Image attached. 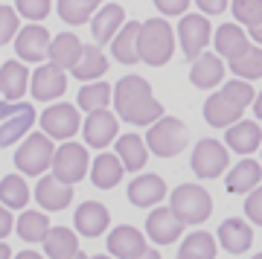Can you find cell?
<instances>
[{
	"mask_svg": "<svg viewBox=\"0 0 262 259\" xmlns=\"http://www.w3.org/2000/svg\"><path fill=\"white\" fill-rule=\"evenodd\" d=\"M117 117L128 125H151L163 117V105L151 96V84L140 76H122L114 88Z\"/></svg>",
	"mask_w": 262,
	"mask_h": 259,
	"instance_id": "6da1fadb",
	"label": "cell"
},
{
	"mask_svg": "<svg viewBox=\"0 0 262 259\" xmlns=\"http://www.w3.org/2000/svg\"><path fill=\"white\" fill-rule=\"evenodd\" d=\"M137 53L140 61L151 67H163L175 53V32L163 18H149L140 24V35H137Z\"/></svg>",
	"mask_w": 262,
	"mask_h": 259,
	"instance_id": "7a4b0ae2",
	"label": "cell"
},
{
	"mask_svg": "<svg viewBox=\"0 0 262 259\" xmlns=\"http://www.w3.org/2000/svg\"><path fill=\"white\" fill-rule=\"evenodd\" d=\"M172 213L184 224H201L213 213V198H210L207 189H201L195 184H181L172 192Z\"/></svg>",
	"mask_w": 262,
	"mask_h": 259,
	"instance_id": "3957f363",
	"label": "cell"
},
{
	"mask_svg": "<svg viewBox=\"0 0 262 259\" xmlns=\"http://www.w3.org/2000/svg\"><path fill=\"white\" fill-rule=\"evenodd\" d=\"M146 146L158 158H175L181 148L187 146V128H184V122L175 120V117L155 120L149 125V134H146Z\"/></svg>",
	"mask_w": 262,
	"mask_h": 259,
	"instance_id": "277c9868",
	"label": "cell"
},
{
	"mask_svg": "<svg viewBox=\"0 0 262 259\" xmlns=\"http://www.w3.org/2000/svg\"><path fill=\"white\" fill-rule=\"evenodd\" d=\"M53 155H56V146H53V137H47L44 131L38 134H29L20 148L15 152V166L24 172V175H41L47 172V166L53 163Z\"/></svg>",
	"mask_w": 262,
	"mask_h": 259,
	"instance_id": "5b68a950",
	"label": "cell"
},
{
	"mask_svg": "<svg viewBox=\"0 0 262 259\" xmlns=\"http://www.w3.org/2000/svg\"><path fill=\"white\" fill-rule=\"evenodd\" d=\"M35 122V108L29 102H0V146L18 143Z\"/></svg>",
	"mask_w": 262,
	"mask_h": 259,
	"instance_id": "8992f818",
	"label": "cell"
},
{
	"mask_svg": "<svg viewBox=\"0 0 262 259\" xmlns=\"http://www.w3.org/2000/svg\"><path fill=\"white\" fill-rule=\"evenodd\" d=\"M88 163H91V160H88V148L73 143V140H67V143H61V146L56 148L50 166H53V175L73 186L88 175Z\"/></svg>",
	"mask_w": 262,
	"mask_h": 259,
	"instance_id": "52a82bcc",
	"label": "cell"
},
{
	"mask_svg": "<svg viewBox=\"0 0 262 259\" xmlns=\"http://www.w3.org/2000/svg\"><path fill=\"white\" fill-rule=\"evenodd\" d=\"M41 128L53 140H70L82 128V120H79V111L70 102H58V105H50L47 111L41 114Z\"/></svg>",
	"mask_w": 262,
	"mask_h": 259,
	"instance_id": "ba28073f",
	"label": "cell"
},
{
	"mask_svg": "<svg viewBox=\"0 0 262 259\" xmlns=\"http://www.w3.org/2000/svg\"><path fill=\"white\" fill-rule=\"evenodd\" d=\"M227 148L219 143V140H201L195 148H192V172L198 178H219L227 169Z\"/></svg>",
	"mask_w": 262,
	"mask_h": 259,
	"instance_id": "9c48e42d",
	"label": "cell"
},
{
	"mask_svg": "<svg viewBox=\"0 0 262 259\" xmlns=\"http://www.w3.org/2000/svg\"><path fill=\"white\" fill-rule=\"evenodd\" d=\"M210 20L204 15H184L178 24V38H181V50L187 58L201 56V50L210 44Z\"/></svg>",
	"mask_w": 262,
	"mask_h": 259,
	"instance_id": "30bf717a",
	"label": "cell"
},
{
	"mask_svg": "<svg viewBox=\"0 0 262 259\" xmlns=\"http://www.w3.org/2000/svg\"><path fill=\"white\" fill-rule=\"evenodd\" d=\"M29 91L38 102H50V99H58L61 93L67 91V76L61 67H56L53 61L50 64H41L35 73L29 76Z\"/></svg>",
	"mask_w": 262,
	"mask_h": 259,
	"instance_id": "8fae6325",
	"label": "cell"
},
{
	"mask_svg": "<svg viewBox=\"0 0 262 259\" xmlns=\"http://www.w3.org/2000/svg\"><path fill=\"white\" fill-rule=\"evenodd\" d=\"M50 32L44 27H24L18 29V35H15V50H18L20 61H44L50 56Z\"/></svg>",
	"mask_w": 262,
	"mask_h": 259,
	"instance_id": "7c38bea8",
	"label": "cell"
},
{
	"mask_svg": "<svg viewBox=\"0 0 262 259\" xmlns=\"http://www.w3.org/2000/svg\"><path fill=\"white\" fill-rule=\"evenodd\" d=\"M82 134H84V143L94 146V148L111 146V140L117 137V117H114L108 108L91 111L88 114V120L82 122Z\"/></svg>",
	"mask_w": 262,
	"mask_h": 259,
	"instance_id": "4fadbf2b",
	"label": "cell"
},
{
	"mask_svg": "<svg viewBox=\"0 0 262 259\" xmlns=\"http://www.w3.org/2000/svg\"><path fill=\"white\" fill-rule=\"evenodd\" d=\"M181 230H184V222L172 213V207H158L151 210L149 219H146V233L155 245H169V242H178Z\"/></svg>",
	"mask_w": 262,
	"mask_h": 259,
	"instance_id": "5bb4252c",
	"label": "cell"
},
{
	"mask_svg": "<svg viewBox=\"0 0 262 259\" xmlns=\"http://www.w3.org/2000/svg\"><path fill=\"white\" fill-rule=\"evenodd\" d=\"M108 250L117 259H134L146 250V236L131 224H120L108 233Z\"/></svg>",
	"mask_w": 262,
	"mask_h": 259,
	"instance_id": "9a60e30c",
	"label": "cell"
},
{
	"mask_svg": "<svg viewBox=\"0 0 262 259\" xmlns=\"http://www.w3.org/2000/svg\"><path fill=\"white\" fill-rule=\"evenodd\" d=\"M166 195V184L160 175H137L128 184V201L134 207H155L158 201H163Z\"/></svg>",
	"mask_w": 262,
	"mask_h": 259,
	"instance_id": "2e32d148",
	"label": "cell"
},
{
	"mask_svg": "<svg viewBox=\"0 0 262 259\" xmlns=\"http://www.w3.org/2000/svg\"><path fill=\"white\" fill-rule=\"evenodd\" d=\"M108 222H111V215L105 210V204H99V201H84L76 210V230L82 236H91V239L102 236L108 230Z\"/></svg>",
	"mask_w": 262,
	"mask_h": 259,
	"instance_id": "e0dca14e",
	"label": "cell"
},
{
	"mask_svg": "<svg viewBox=\"0 0 262 259\" xmlns=\"http://www.w3.org/2000/svg\"><path fill=\"white\" fill-rule=\"evenodd\" d=\"M125 24V9L120 3H108L94 15V27H91V35H94L96 44H111V38L120 32V27Z\"/></svg>",
	"mask_w": 262,
	"mask_h": 259,
	"instance_id": "ac0fdd59",
	"label": "cell"
},
{
	"mask_svg": "<svg viewBox=\"0 0 262 259\" xmlns=\"http://www.w3.org/2000/svg\"><path fill=\"white\" fill-rule=\"evenodd\" d=\"M35 198L44 210H64L67 204H70V198H73V189H70V184H64L61 178L47 175V178L38 181Z\"/></svg>",
	"mask_w": 262,
	"mask_h": 259,
	"instance_id": "d6986e66",
	"label": "cell"
},
{
	"mask_svg": "<svg viewBox=\"0 0 262 259\" xmlns=\"http://www.w3.org/2000/svg\"><path fill=\"white\" fill-rule=\"evenodd\" d=\"M29 88V70L24 67V61H3L0 64V93L6 96V99L18 102L24 99V93Z\"/></svg>",
	"mask_w": 262,
	"mask_h": 259,
	"instance_id": "ffe728a7",
	"label": "cell"
},
{
	"mask_svg": "<svg viewBox=\"0 0 262 259\" xmlns=\"http://www.w3.org/2000/svg\"><path fill=\"white\" fill-rule=\"evenodd\" d=\"M227 146L239 152V155H251L262 146V128L256 120H239L233 125H227Z\"/></svg>",
	"mask_w": 262,
	"mask_h": 259,
	"instance_id": "44dd1931",
	"label": "cell"
},
{
	"mask_svg": "<svg viewBox=\"0 0 262 259\" xmlns=\"http://www.w3.org/2000/svg\"><path fill=\"white\" fill-rule=\"evenodd\" d=\"M189 79L195 88L201 91H210L225 79V64L219 56H210V53H201V56L192 58V70H189Z\"/></svg>",
	"mask_w": 262,
	"mask_h": 259,
	"instance_id": "7402d4cb",
	"label": "cell"
},
{
	"mask_svg": "<svg viewBox=\"0 0 262 259\" xmlns=\"http://www.w3.org/2000/svg\"><path fill=\"white\" fill-rule=\"evenodd\" d=\"M82 41L73 35V32H61V35H56L53 41H50V61L56 67H61V70H73L76 61H79V56H82Z\"/></svg>",
	"mask_w": 262,
	"mask_h": 259,
	"instance_id": "603a6c76",
	"label": "cell"
},
{
	"mask_svg": "<svg viewBox=\"0 0 262 259\" xmlns=\"http://www.w3.org/2000/svg\"><path fill=\"white\" fill-rule=\"evenodd\" d=\"M117 158L122 160L125 172H140L149 160V146L146 140H140V134H122L117 140Z\"/></svg>",
	"mask_w": 262,
	"mask_h": 259,
	"instance_id": "cb8c5ba5",
	"label": "cell"
},
{
	"mask_svg": "<svg viewBox=\"0 0 262 259\" xmlns=\"http://www.w3.org/2000/svg\"><path fill=\"white\" fill-rule=\"evenodd\" d=\"M137 35H140V24L137 20H128V24H122L120 32L111 38V53L117 61L122 64H134V61H140V53H137Z\"/></svg>",
	"mask_w": 262,
	"mask_h": 259,
	"instance_id": "d4e9b609",
	"label": "cell"
},
{
	"mask_svg": "<svg viewBox=\"0 0 262 259\" xmlns=\"http://www.w3.org/2000/svg\"><path fill=\"white\" fill-rule=\"evenodd\" d=\"M239 117H242V108H236L222 91L213 93V96L204 102V120L210 122V125H215V128H227V125L239 122Z\"/></svg>",
	"mask_w": 262,
	"mask_h": 259,
	"instance_id": "484cf974",
	"label": "cell"
},
{
	"mask_svg": "<svg viewBox=\"0 0 262 259\" xmlns=\"http://www.w3.org/2000/svg\"><path fill=\"white\" fill-rule=\"evenodd\" d=\"M219 242H222V248H225L227 253H245L253 242L251 224L242 222V219H227V222L219 227Z\"/></svg>",
	"mask_w": 262,
	"mask_h": 259,
	"instance_id": "4316f807",
	"label": "cell"
},
{
	"mask_svg": "<svg viewBox=\"0 0 262 259\" xmlns=\"http://www.w3.org/2000/svg\"><path fill=\"white\" fill-rule=\"evenodd\" d=\"M215 50H219V56H225L227 61L236 56H242L245 50H248V35H245V29L239 24H222V27L215 29Z\"/></svg>",
	"mask_w": 262,
	"mask_h": 259,
	"instance_id": "83f0119b",
	"label": "cell"
},
{
	"mask_svg": "<svg viewBox=\"0 0 262 259\" xmlns=\"http://www.w3.org/2000/svg\"><path fill=\"white\" fill-rule=\"evenodd\" d=\"M122 172H125L122 160L117 158V155H111V152H102V155L94 160L91 181H94V186H99V189H111V186H117L122 181Z\"/></svg>",
	"mask_w": 262,
	"mask_h": 259,
	"instance_id": "f1b7e54d",
	"label": "cell"
},
{
	"mask_svg": "<svg viewBox=\"0 0 262 259\" xmlns=\"http://www.w3.org/2000/svg\"><path fill=\"white\" fill-rule=\"evenodd\" d=\"M105 70H108V58H105V53L99 50V47H94V44H84L82 56H79V61H76V67H73V76L76 79H82V82H94V79L105 76Z\"/></svg>",
	"mask_w": 262,
	"mask_h": 259,
	"instance_id": "f546056e",
	"label": "cell"
},
{
	"mask_svg": "<svg viewBox=\"0 0 262 259\" xmlns=\"http://www.w3.org/2000/svg\"><path fill=\"white\" fill-rule=\"evenodd\" d=\"M44 248H47L50 259H64L79 250V239L70 227H50L44 236Z\"/></svg>",
	"mask_w": 262,
	"mask_h": 259,
	"instance_id": "4dcf8cb0",
	"label": "cell"
},
{
	"mask_svg": "<svg viewBox=\"0 0 262 259\" xmlns=\"http://www.w3.org/2000/svg\"><path fill=\"white\" fill-rule=\"evenodd\" d=\"M262 181V166L256 160H242V163H236L233 172L227 175V189L230 192H251L253 186Z\"/></svg>",
	"mask_w": 262,
	"mask_h": 259,
	"instance_id": "1f68e13d",
	"label": "cell"
},
{
	"mask_svg": "<svg viewBox=\"0 0 262 259\" xmlns=\"http://www.w3.org/2000/svg\"><path fill=\"white\" fill-rule=\"evenodd\" d=\"M111 96H114V88L108 82H88L79 91L76 99H79V108L82 111L91 114V111H99V108H108L111 105Z\"/></svg>",
	"mask_w": 262,
	"mask_h": 259,
	"instance_id": "d6a6232c",
	"label": "cell"
},
{
	"mask_svg": "<svg viewBox=\"0 0 262 259\" xmlns=\"http://www.w3.org/2000/svg\"><path fill=\"white\" fill-rule=\"evenodd\" d=\"M29 201V186L20 175H6L0 181V204L9 210H24Z\"/></svg>",
	"mask_w": 262,
	"mask_h": 259,
	"instance_id": "836d02e7",
	"label": "cell"
},
{
	"mask_svg": "<svg viewBox=\"0 0 262 259\" xmlns=\"http://www.w3.org/2000/svg\"><path fill=\"white\" fill-rule=\"evenodd\" d=\"M47 230H50V219L44 213L24 210V215L18 219V236L24 242H44Z\"/></svg>",
	"mask_w": 262,
	"mask_h": 259,
	"instance_id": "e575fe53",
	"label": "cell"
},
{
	"mask_svg": "<svg viewBox=\"0 0 262 259\" xmlns=\"http://www.w3.org/2000/svg\"><path fill=\"white\" fill-rule=\"evenodd\" d=\"M230 70L239 79H262V47H248L242 56L230 58Z\"/></svg>",
	"mask_w": 262,
	"mask_h": 259,
	"instance_id": "d590c367",
	"label": "cell"
},
{
	"mask_svg": "<svg viewBox=\"0 0 262 259\" xmlns=\"http://www.w3.org/2000/svg\"><path fill=\"white\" fill-rule=\"evenodd\" d=\"M94 9H96V0H58V15L70 27L88 24L91 15H94Z\"/></svg>",
	"mask_w": 262,
	"mask_h": 259,
	"instance_id": "8d00e7d4",
	"label": "cell"
},
{
	"mask_svg": "<svg viewBox=\"0 0 262 259\" xmlns=\"http://www.w3.org/2000/svg\"><path fill=\"white\" fill-rule=\"evenodd\" d=\"M181 253L192 259H215V239L204 230L189 233L187 242H181Z\"/></svg>",
	"mask_w": 262,
	"mask_h": 259,
	"instance_id": "74e56055",
	"label": "cell"
},
{
	"mask_svg": "<svg viewBox=\"0 0 262 259\" xmlns=\"http://www.w3.org/2000/svg\"><path fill=\"white\" fill-rule=\"evenodd\" d=\"M233 18L251 29L262 20V0H233Z\"/></svg>",
	"mask_w": 262,
	"mask_h": 259,
	"instance_id": "f35d334b",
	"label": "cell"
},
{
	"mask_svg": "<svg viewBox=\"0 0 262 259\" xmlns=\"http://www.w3.org/2000/svg\"><path fill=\"white\" fill-rule=\"evenodd\" d=\"M222 93H225L227 99L233 102L236 108H248L253 102V88H251V82H242V79H230V82L222 88Z\"/></svg>",
	"mask_w": 262,
	"mask_h": 259,
	"instance_id": "ab89813d",
	"label": "cell"
},
{
	"mask_svg": "<svg viewBox=\"0 0 262 259\" xmlns=\"http://www.w3.org/2000/svg\"><path fill=\"white\" fill-rule=\"evenodd\" d=\"M18 12L9 6H0V47L9 44L12 38L18 35Z\"/></svg>",
	"mask_w": 262,
	"mask_h": 259,
	"instance_id": "60d3db41",
	"label": "cell"
},
{
	"mask_svg": "<svg viewBox=\"0 0 262 259\" xmlns=\"http://www.w3.org/2000/svg\"><path fill=\"white\" fill-rule=\"evenodd\" d=\"M15 6H18V15H24V18H29V20H41V18L50 15L53 0H18Z\"/></svg>",
	"mask_w": 262,
	"mask_h": 259,
	"instance_id": "b9f144b4",
	"label": "cell"
},
{
	"mask_svg": "<svg viewBox=\"0 0 262 259\" xmlns=\"http://www.w3.org/2000/svg\"><path fill=\"white\" fill-rule=\"evenodd\" d=\"M245 213H248V219H251L253 224L262 227V186H253L251 195L245 198Z\"/></svg>",
	"mask_w": 262,
	"mask_h": 259,
	"instance_id": "7bdbcfd3",
	"label": "cell"
},
{
	"mask_svg": "<svg viewBox=\"0 0 262 259\" xmlns=\"http://www.w3.org/2000/svg\"><path fill=\"white\" fill-rule=\"evenodd\" d=\"M160 15H184L189 9V0H155Z\"/></svg>",
	"mask_w": 262,
	"mask_h": 259,
	"instance_id": "ee69618b",
	"label": "cell"
},
{
	"mask_svg": "<svg viewBox=\"0 0 262 259\" xmlns=\"http://www.w3.org/2000/svg\"><path fill=\"white\" fill-rule=\"evenodd\" d=\"M195 3H198V9L204 12V15H219V12L227 9L230 0H195Z\"/></svg>",
	"mask_w": 262,
	"mask_h": 259,
	"instance_id": "f6af8a7d",
	"label": "cell"
},
{
	"mask_svg": "<svg viewBox=\"0 0 262 259\" xmlns=\"http://www.w3.org/2000/svg\"><path fill=\"white\" fill-rule=\"evenodd\" d=\"M12 213H9V207H0V239H3V236H9L12 233Z\"/></svg>",
	"mask_w": 262,
	"mask_h": 259,
	"instance_id": "bcb514c9",
	"label": "cell"
},
{
	"mask_svg": "<svg viewBox=\"0 0 262 259\" xmlns=\"http://www.w3.org/2000/svg\"><path fill=\"white\" fill-rule=\"evenodd\" d=\"M251 38L256 41V44H262V20L256 24V27H251Z\"/></svg>",
	"mask_w": 262,
	"mask_h": 259,
	"instance_id": "7dc6e473",
	"label": "cell"
},
{
	"mask_svg": "<svg viewBox=\"0 0 262 259\" xmlns=\"http://www.w3.org/2000/svg\"><path fill=\"white\" fill-rule=\"evenodd\" d=\"M15 259H44V256H41V253H35V250H20Z\"/></svg>",
	"mask_w": 262,
	"mask_h": 259,
	"instance_id": "c3c4849f",
	"label": "cell"
},
{
	"mask_svg": "<svg viewBox=\"0 0 262 259\" xmlns=\"http://www.w3.org/2000/svg\"><path fill=\"white\" fill-rule=\"evenodd\" d=\"M134 259H160V253H158V250H151V248H146L140 256H134Z\"/></svg>",
	"mask_w": 262,
	"mask_h": 259,
	"instance_id": "681fc988",
	"label": "cell"
},
{
	"mask_svg": "<svg viewBox=\"0 0 262 259\" xmlns=\"http://www.w3.org/2000/svg\"><path fill=\"white\" fill-rule=\"evenodd\" d=\"M0 259H12V250H9L6 242H0Z\"/></svg>",
	"mask_w": 262,
	"mask_h": 259,
	"instance_id": "f907efd6",
	"label": "cell"
},
{
	"mask_svg": "<svg viewBox=\"0 0 262 259\" xmlns=\"http://www.w3.org/2000/svg\"><path fill=\"white\" fill-rule=\"evenodd\" d=\"M253 108H256V120H262V93L256 96V102H253Z\"/></svg>",
	"mask_w": 262,
	"mask_h": 259,
	"instance_id": "816d5d0a",
	"label": "cell"
},
{
	"mask_svg": "<svg viewBox=\"0 0 262 259\" xmlns=\"http://www.w3.org/2000/svg\"><path fill=\"white\" fill-rule=\"evenodd\" d=\"M64 259H91V256H84L82 250H76V253H70V256H64Z\"/></svg>",
	"mask_w": 262,
	"mask_h": 259,
	"instance_id": "f5cc1de1",
	"label": "cell"
},
{
	"mask_svg": "<svg viewBox=\"0 0 262 259\" xmlns=\"http://www.w3.org/2000/svg\"><path fill=\"white\" fill-rule=\"evenodd\" d=\"M178 259H192V256H184V253H178Z\"/></svg>",
	"mask_w": 262,
	"mask_h": 259,
	"instance_id": "db71d44e",
	"label": "cell"
},
{
	"mask_svg": "<svg viewBox=\"0 0 262 259\" xmlns=\"http://www.w3.org/2000/svg\"><path fill=\"white\" fill-rule=\"evenodd\" d=\"M94 259H111V256H94Z\"/></svg>",
	"mask_w": 262,
	"mask_h": 259,
	"instance_id": "11a10c76",
	"label": "cell"
},
{
	"mask_svg": "<svg viewBox=\"0 0 262 259\" xmlns=\"http://www.w3.org/2000/svg\"><path fill=\"white\" fill-rule=\"evenodd\" d=\"M253 259H262V253H256V256H253Z\"/></svg>",
	"mask_w": 262,
	"mask_h": 259,
	"instance_id": "9f6ffc18",
	"label": "cell"
},
{
	"mask_svg": "<svg viewBox=\"0 0 262 259\" xmlns=\"http://www.w3.org/2000/svg\"><path fill=\"white\" fill-rule=\"evenodd\" d=\"M96 3H99V0H96Z\"/></svg>",
	"mask_w": 262,
	"mask_h": 259,
	"instance_id": "6f0895ef",
	"label": "cell"
}]
</instances>
